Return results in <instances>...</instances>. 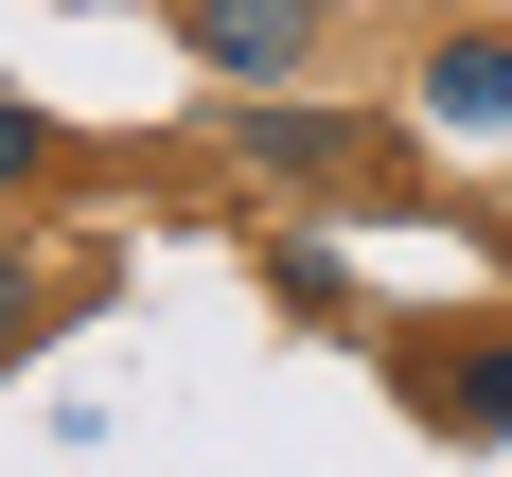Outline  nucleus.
Segmentation results:
<instances>
[{"label":"nucleus","mask_w":512,"mask_h":477,"mask_svg":"<svg viewBox=\"0 0 512 477\" xmlns=\"http://www.w3.org/2000/svg\"><path fill=\"white\" fill-rule=\"evenodd\" d=\"M442 424H512V336H477V354L442 371Z\"/></svg>","instance_id":"20e7f679"},{"label":"nucleus","mask_w":512,"mask_h":477,"mask_svg":"<svg viewBox=\"0 0 512 477\" xmlns=\"http://www.w3.org/2000/svg\"><path fill=\"white\" fill-rule=\"evenodd\" d=\"M354 159H371V124H336V106H283V89H248V177H301V195H318V177H354Z\"/></svg>","instance_id":"f03ea898"},{"label":"nucleus","mask_w":512,"mask_h":477,"mask_svg":"<svg viewBox=\"0 0 512 477\" xmlns=\"http://www.w3.org/2000/svg\"><path fill=\"white\" fill-rule=\"evenodd\" d=\"M18 336H36V283H18V265H0V354H18Z\"/></svg>","instance_id":"423d86ee"},{"label":"nucleus","mask_w":512,"mask_h":477,"mask_svg":"<svg viewBox=\"0 0 512 477\" xmlns=\"http://www.w3.org/2000/svg\"><path fill=\"white\" fill-rule=\"evenodd\" d=\"M36 159H53V124H36V106H18V89H0V195H18Z\"/></svg>","instance_id":"39448f33"},{"label":"nucleus","mask_w":512,"mask_h":477,"mask_svg":"<svg viewBox=\"0 0 512 477\" xmlns=\"http://www.w3.org/2000/svg\"><path fill=\"white\" fill-rule=\"evenodd\" d=\"M177 53L230 71V89H283V71L318 53V0H177Z\"/></svg>","instance_id":"f257e3e1"},{"label":"nucleus","mask_w":512,"mask_h":477,"mask_svg":"<svg viewBox=\"0 0 512 477\" xmlns=\"http://www.w3.org/2000/svg\"><path fill=\"white\" fill-rule=\"evenodd\" d=\"M424 106H442V124H512V36H442Z\"/></svg>","instance_id":"7ed1b4c3"}]
</instances>
